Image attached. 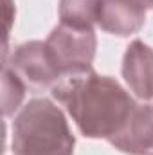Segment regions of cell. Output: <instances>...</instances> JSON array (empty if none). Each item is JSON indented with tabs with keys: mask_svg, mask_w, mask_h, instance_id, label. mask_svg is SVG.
<instances>
[{
	"mask_svg": "<svg viewBox=\"0 0 153 155\" xmlns=\"http://www.w3.org/2000/svg\"><path fill=\"white\" fill-rule=\"evenodd\" d=\"M50 94L67 108L79 134L88 139H114L137 107L117 79L96 71L63 79Z\"/></svg>",
	"mask_w": 153,
	"mask_h": 155,
	"instance_id": "obj_1",
	"label": "cell"
},
{
	"mask_svg": "<svg viewBox=\"0 0 153 155\" xmlns=\"http://www.w3.org/2000/svg\"><path fill=\"white\" fill-rule=\"evenodd\" d=\"M74 146L63 110L47 97L31 99L13 121V155H74Z\"/></svg>",
	"mask_w": 153,
	"mask_h": 155,
	"instance_id": "obj_2",
	"label": "cell"
},
{
	"mask_svg": "<svg viewBox=\"0 0 153 155\" xmlns=\"http://www.w3.org/2000/svg\"><path fill=\"white\" fill-rule=\"evenodd\" d=\"M45 45L63 79L94 71L92 63L97 51V36L94 29H76L58 24L47 36Z\"/></svg>",
	"mask_w": 153,
	"mask_h": 155,
	"instance_id": "obj_3",
	"label": "cell"
},
{
	"mask_svg": "<svg viewBox=\"0 0 153 155\" xmlns=\"http://www.w3.org/2000/svg\"><path fill=\"white\" fill-rule=\"evenodd\" d=\"M4 65H7L25 83V87L34 92L52 90L58 83L63 81L45 41L40 40L20 43L11 52V58L4 61Z\"/></svg>",
	"mask_w": 153,
	"mask_h": 155,
	"instance_id": "obj_4",
	"label": "cell"
},
{
	"mask_svg": "<svg viewBox=\"0 0 153 155\" xmlns=\"http://www.w3.org/2000/svg\"><path fill=\"white\" fill-rule=\"evenodd\" d=\"M121 74L128 88L142 103L153 101V49L142 40H133L122 56Z\"/></svg>",
	"mask_w": 153,
	"mask_h": 155,
	"instance_id": "obj_5",
	"label": "cell"
},
{
	"mask_svg": "<svg viewBox=\"0 0 153 155\" xmlns=\"http://www.w3.org/2000/svg\"><path fill=\"white\" fill-rule=\"evenodd\" d=\"M146 24V7L139 0H101L97 25L119 38L139 33Z\"/></svg>",
	"mask_w": 153,
	"mask_h": 155,
	"instance_id": "obj_6",
	"label": "cell"
},
{
	"mask_svg": "<svg viewBox=\"0 0 153 155\" xmlns=\"http://www.w3.org/2000/svg\"><path fill=\"white\" fill-rule=\"evenodd\" d=\"M126 155H150L153 152V105L137 103L124 128L108 141Z\"/></svg>",
	"mask_w": 153,
	"mask_h": 155,
	"instance_id": "obj_7",
	"label": "cell"
},
{
	"mask_svg": "<svg viewBox=\"0 0 153 155\" xmlns=\"http://www.w3.org/2000/svg\"><path fill=\"white\" fill-rule=\"evenodd\" d=\"M101 0H60V24L76 29H94L97 25Z\"/></svg>",
	"mask_w": 153,
	"mask_h": 155,
	"instance_id": "obj_8",
	"label": "cell"
},
{
	"mask_svg": "<svg viewBox=\"0 0 153 155\" xmlns=\"http://www.w3.org/2000/svg\"><path fill=\"white\" fill-rule=\"evenodd\" d=\"M25 83L16 76L7 65H4V72H2V112L4 117L13 116L24 97H25Z\"/></svg>",
	"mask_w": 153,
	"mask_h": 155,
	"instance_id": "obj_9",
	"label": "cell"
},
{
	"mask_svg": "<svg viewBox=\"0 0 153 155\" xmlns=\"http://www.w3.org/2000/svg\"><path fill=\"white\" fill-rule=\"evenodd\" d=\"M146 9H153V0H139Z\"/></svg>",
	"mask_w": 153,
	"mask_h": 155,
	"instance_id": "obj_10",
	"label": "cell"
},
{
	"mask_svg": "<svg viewBox=\"0 0 153 155\" xmlns=\"http://www.w3.org/2000/svg\"><path fill=\"white\" fill-rule=\"evenodd\" d=\"M150 155H153V152H151V153H150Z\"/></svg>",
	"mask_w": 153,
	"mask_h": 155,
	"instance_id": "obj_11",
	"label": "cell"
}]
</instances>
